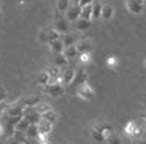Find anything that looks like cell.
I'll list each match as a JSON object with an SVG mask.
<instances>
[{
    "label": "cell",
    "mask_w": 146,
    "mask_h": 144,
    "mask_svg": "<svg viewBox=\"0 0 146 144\" xmlns=\"http://www.w3.org/2000/svg\"><path fill=\"white\" fill-rule=\"evenodd\" d=\"M103 20H112L114 17V6L111 3H105V5H102V15H100Z\"/></svg>",
    "instance_id": "12"
},
{
    "label": "cell",
    "mask_w": 146,
    "mask_h": 144,
    "mask_svg": "<svg viewBox=\"0 0 146 144\" xmlns=\"http://www.w3.org/2000/svg\"><path fill=\"white\" fill-rule=\"evenodd\" d=\"M46 32H48V43L49 41H54V40H58V38H62V34L57 32L54 28H49L46 29Z\"/></svg>",
    "instance_id": "29"
},
{
    "label": "cell",
    "mask_w": 146,
    "mask_h": 144,
    "mask_svg": "<svg viewBox=\"0 0 146 144\" xmlns=\"http://www.w3.org/2000/svg\"><path fill=\"white\" fill-rule=\"evenodd\" d=\"M54 29H56L57 32H60V34H66L69 31L68 20H66V18H63V17H57L56 22H54Z\"/></svg>",
    "instance_id": "10"
},
{
    "label": "cell",
    "mask_w": 146,
    "mask_h": 144,
    "mask_svg": "<svg viewBox=\"0 0 146 144\" xmlns=\"http://www.w3.org/2000/svg\"><path fill=\"white\" fill-rule=\"evenodd\" d=\"M66 63H68V60H66V57L62 54H54V66H57V68H63Z\"/></svg>",
    "instance_id": "23"
},
{
    "label": "cell",
    "mask_w": 146,
    "mask_h": 144,
    "mask_svg": "<svg viewBox=\"0 0 146 144\" xmlns=\"http://www.w3.org/2000/svg\"><path fill=\"white\" fill-rule=\"evenodd\" d=\"M91 137H92L94 139H96L97 143H105L103 133H102L100 126H98V124H94V126L91 127Z\"/></svg>",
    "instance_id": "15"
},
{
    "label": "cell",
    "mask_w": 146,
    "mask_h": 144,
    "mask_svg": "<svg viewBox=\"0 0 146 144\" xmlns=\"http://www.w3.org/2000/svg\"><path fill=\"white\" fill-rule=\"evenodd\" d=\"M123 133L126 135L128 138H132V139H140L141 135H143V130H141V127L137 124L135 121H128L125 124L123 127Z\"/></svg>",
    "instance_id": "2"
},
{
    "label": "cell",
    "mask_w": 146,
    "mask_h": 144,
    "mask_svg": "<svg viewBox=\"0 0 146 144\" xmlns=\"http://www.w3.org/2000/svg\"><path fill=\"white\" fill-rule=\"evenodd\" d=\"M43 94L45 95H49V97H62L65 94V86L62 84H57V83H49V84H45L43 86Z\"/></svg>",
    "instance_id": "4"
},
{
    "label": "cell",
    "mask_w": 146,
    "mask_h": 144,
    "mask_svg": "<svg viewBox=\"0 0 146 144\" xmlns=\"http://www.w3.org/2000/svg\"><path fill=\"white\" fill-rule=\"evenodd\" d=\"M49 51L52 54H62L63 49H65V45H63L62 38H58V40H54V41H49Z\"/></svg>",
    "instance_id": "14"
},
{
    "label": "cell",
    "mask_w": 146,
    "mask_h": 144,
    "mask_svg": "<svg viewBox=\"0 0 146 144\" xmlns=\"http://www.w3.org/2000/svg\"><path fill=\"white\" fill-rule=\"evenodd\" d=\"M49 83V77H48V72L46 71H43V72H40L37 75V78H35V84L37 86H45V84H48Z\"/></svg>",
    "instance_id": "22"
},
{
    "label": "cell",
    "mask_w": 146,
    "mask_h": 144,
    "mask_svg": "<svg viewBox=\"0 0 146 144\" xmlns=\"http://www.w3.org/2000/svg\"><path fill=\"white\" fill-rule=\"evenodd\" d=\"M74 28L78 32H83V31H88L91 28V20H85V18H77L74 22Z\"/></svg>",
    "instance_id": "13"
},
{
    "label": "cell",
    "mask_w": 146,
    "mask_h": 144,
    "mask_svg": "<svg viewBox=\"0 0 146 144\" xmlns=\"http://www.w3.org/2000/svg\"><path fill=\"white\" fill-rule=\"evenodd\" d=\"M6 95H8V91H6V87L0 86V104H2L3 101L6 100Z\"/></svg>",
    "instance_id": "34"
},
{
    "label": "cell",
    "mask_w": 146,
    "mask_h": 144,
    "mask_svg": "<svg viewBox=\"0 0 146 144\" xmlns=\"http://www.w3.org/2000/svg\"><path fill=\"white\" fill-rule=\"evenodd\" d=\"M35 139H37V144H52L51 135H38Z\"/></svg>",
    "instance_id": "31"
},
{
    "label": "cell",
    "mask_w": 146,
    "mask_h": 144,
    "mask_svg": "<svg viewBox=\"0 0 146 144\" xmlns=\"http://www.w3.org/2000/svg\"><path fill=\"white\" fill-rule=\"evenodd\" d=\"M143 120H145V123H146V115H145V116H143Z\"/></svg>",
    "instance_id": "40"
},
{
    "label": "cell",
    "mask_w": 146,
    "mask_h": 144,
    "mask_svg": "<svg viewBox=\"0 0 146 144\" xmlns=\"http://www.w3.org/2000/svg\"><path fill=\"white\" fill-rule=\"evenodd\" d=\"M145 68H146V58H145Z\"/></svg>",
    "instance_id": "41"
},
{
    "label": "cell",
    "mask_w": 146,
    "mask_h": 144,
    "mask_svg": "<svg viewBox=\"0 0 146 144\" xmlns=\"http://www.w3.org/2000/svg\"><path fill=\"white\" fill-rule=\"evenodd\" d=\"M23 101V106L25 107H34L37 103H40V97H37V95H31V97H26V98H22Z\"/></svg>",
    "instance_id": "19"
},
{
    "label": "cell",
    "mask_w": 146,
    "mask_h": 144,
    "mask_svg": "<svg viewBox=\"0 0 146 144\" xmlns=\"http://www.w3.org/2000/svg\"><path fill=\"white\" fill-rule=\"evenodd\" d=\"M91 15H92V3H91V5L80 6V18L91 20Z\"/></svg>",
    "instance_id": "20"
},
{
    "label": "cell",
    "mask_w": 146,
    "mask_h": 144,
    "mask_svg": "<svg viewBox=\"0 0 146 144\" xmlns=\"http://www.w3.org/2000/svg\"><path fill=\"white\" fill-rule=\"evenodd\" d=\"M102 15V5L100 3H92V15H91V20H98Z\"/></svg>",
    "instance_id": "27"
},
{
    "label": "cell",
    "mask_w": 146,
    "mask_h": 144,
    "mask_svg": "<svg viewBox=\"0 0 146 144\" xmlns=\"http://www.w3.org/2000/svg\"><path fill=\"white\" fill-rule=\"evenodd\" d=\"M3 135H5V129H3V124L0 123V138H2Z\"/></svg>",
    "instance_id": "36"
},
{
    "label": "cell",
    "mask_w": 146,
    "mask_h": 144,
    "mask_svg": "<svg viewBox=\"0 0 146 144\" xmlns=\"http://www.w3.org/2000/svg\"><path fill=\"white\" fill-rule=\"evenodd\" d=\"M105 144H121V139H120V137H118L115 132H112L109 137L105 138Z\"/></svg>",
    "instance_id": "28"
},
{
    "label": "cell",
    "mask_w": 146,
    "mask_h": 144,
    "mask_svg": "<svg viewBox=\"0 0 146 144\" xmlns=\"http://www.w3.org/2000/svg\"><path fill=\"white\" fill-rule=\"evenodd\" d=\"M76 95L80 97V98L85 100V101H91L96 97V91H94V87L86 81V83H82L76 87Z\"/></svg>",
    "instance_id": "1"
},
{
    "label": "cell",
    "mask_w": 146,
    "mask_h": 144,
    "mask_svg": "<svg viewBox=\"0 0 146 144\" xmlns=\"http://www.w3.org/2000/svg\"><path fill=\"white\" fill-rule=\"evenodd\" d=\"M35 109V112H37L38 115H43V114H46V112H49V110H52V106H51L49 103H45V101H40V103H37L34 106Z\"/></svg>",
    "instance_id": "18"
},
{
    "label": "cell",
    "mask_w": 146,
    "mask_h": 144,
    "mask_svg": "<svg viewBox=\"0 0 146 144\" xmlns=\"http://www.w3.org/2000/svg\"><path fill=\"white\" fill-rule=\"evenodd\" d=\"M74 72H76V69H71V68L65 69V71L62 69L60 78H62L63 86H71V83H72V80H74Z\"/></svg>",
    "instance_id": "11"
},
{
    "label": "cell",
    "mask_w": 146,
    "mask_h": 144,
    "mask_svg": "<svg viewBox=\"0 0 146 144\" xmlns=\"http://www.w3.org/2000/svg\"><path fill=\"white\" fill-rule=\"evenodd\" d=\"M63 55L66 57V60H74V58L78 57V51L76 49V45L74 46H66L65 49H63Z\"/></svg>",
    "instance_id": "16"
},
{
    "label": "cell",
    "mask_w": 146,
    "mask_h": 144,
    "mask_svg": "<svg viewBox=\"0 0 146 144\" xmlns=\"http://www.w3.org/2000/svg\"><path fill=\"white\" fill-rule=\"evenodd\" d=\"M78 2L80 0H71V5H78Z\"/></svg>",
    "instance_id": "37"
},
{
    "label": "cell",
    "mask_w": 146,
    "mask_h": 144,
    "mask_svg": "<svg viewBox=\"0 0 146 144\" xmlns=\"http://www.w3.org/2000/svg\"><path fill=\"white\" fill-rule=\"evenodd\" d=\"M125 6H126V9L134 15H140L145 9V5L135 2V0H125Z\"/></svg>",
    "instance_id": "6"
},
{
    "label": "cell",
    "mask_w": 146,
    "mask_h": 144,
    "mask_svg": "<svg viewBox=\"0 0 146 144\" xmlns=\"http://www.w3.org/2000/svg\"><path fill=\"white\" fill-rule=\"evenodd\" d=\"M71 6V0H57V12H66Z\"/></svg>",
    "instance_id": "26"
},
{
    "label": "cell",
    "mask_w": 146,
    "mask_h": 144,
    "mask_svg": "<svg viewBox=\"0 0 146 144\" xmlns=\"http://www.w3.org/2000/svg\"><path fill=\"white\" fill-rule=\"evenodd\" d=\"M40 118H42V120H45V121H49V123H52V124H54V123H56L57 120H58V114L52 109V110H49V112H46V114L40 115Z\"/></svg>",
    "instance_id": "21"
},
{
    "label": "cell",
    "mask_w": 146,
    "mask_h": 144,
    "mask_svg": "<svg viewBox=\"0 0 146 144\" xmlns=\"http://www.w3.org/2000/svg\"><path fill=\"white\" fill-rule=\"evenodd\" d=\"M37 129H38V135H51L54 130V124L40 118V121L37 123Z\"/></svg>",
    "instance_id": "8"
},
{
    "label": "cell",
    "mask_w": 146,
    "mask_h": 144,
    "mask_svg": "<svg viewBox=\"0 0 146 144\" xmlns=\"http://www.w3.org/2000/svg\"><path fill=\"white\" fill-rule=\"evenodd\" d=\"M77 18H80V6L71 5L66 11V20H68V23H74Z\"/></svg>",
    "instance_id": "9"
},
{
    "label": "cell",
    "mask_w": 146,
    "mask_h": 144,
    "mask_svg": "<svg viewBox=\"0 0 146 144\" xmlns=\"http://www.w3.org/2000/svg\"><path fill=\"white\" fill-rule=\"evenodd\" d=\"M78 58H80L82 66H86L91 63V54H78Z\"/></svg>",
    "instance_id": "32"
},
{
    "label": "cell",
    "mask_w": 146,
    "mask_h": 144,
    "mask_svg": "<svg viewBox=\"0 0 146 144\" xmlns=\"http://www.w3.org/2000/svg\"><path fill=\"white\" fill-rule=\"evenodd\" d=\"M25 137L31 139V138H37L38 137V129H37V124H31V126L28 127V130H26Z\"/></svg>",
    "instance_id": "25"
},
{
    "label": "cell",
    "mask_w": 146,
    "mask_h": 144,
    "mask_svg": "<svg viewBox=\"0 0 146 144\" xmlns=\"http://www.w3.org/2000/svg\"><path fill=\"white\" fill-rule=\"evenodd\" d=\"M140 144H146V138L141 137V138H140Z\"/></svg>",
    "instance_id": "38"
},
{
    "label": "cell",
    "mask_w": 146,
    "mask_h": 144,
    "mask_svg": "<svg viewBox=\"0 0 146 144\" xmlns=\"http://www.w3.org/2000/svg\"><path fill=\"white\" fill-rule=\"evenodd\" d=\"M0 15H2V8H0Z\"/></svg>",
    "instance_id": "42"
},
{
    "label": "cell",
    "mask_w": 146,
    "mask_h": 144,
    "mask_svg": "<svg viewBox=\"0 0 146 144\" xmlns=\"http://www.w3.org/2000/svg\"><path fill=\"white\" fill-rule=\"evenodd\" d=\"M91 3H94V0H80V2H78V6H85V5H91Z\"/></svg>",
    "instance_id": "35"
},
{
    "label": "cell",
    "mask_w": 146,
    "mask_h": 144,
    "mask_svg": "<svg viewBox=\"0 0 146 144\" xmlns=\"http://www.w3.org/2000/svg\"><path fill=\"white\" fill-rule=\"evenodd\" d=\"M38 41L48 43V32H46V29H42L40 32H38Z\"/></svg>",
    "instance_id": "33"
},
{
    "label": "cell",
    "mask_w": 146,
    "mask_h": 144,
    "mask_svg": "<svg viewBox=\"0 0 146 144\" xmlns=\"http://www.w3.org/2000/svg\"><path fill=\"white\" fill-rule=\"evenodd\" d=\"M76 49L78 51V54H91L92 52V40L88 37L78 38L76 43Z\"/></svg>",
    "instance_id": "5"
},
{
    "label": "cell",
    "mask_w": 146,
    "mask_h": 144,
    "mask_svg": "<svg viewBox=\"0 0 146 144\" xmlns=\"http://www.w3.org/2000/svg\"><path fill=\"white\" fill-rule=\"evenodd\" d=\"M23 118H25L29 124H37L40 121V115L35 112L34 107H25L23 109Z\"/></svg>",
    "instance_id": "7"
},
{
    "label": "cell",
    "mask_w": 146,
    "mask_h": 144,
    "mask_svg": "<svg viewBox=\"0 0 146 144\" xmlns=\"http://www.w3.org/2000/svg\"><path fill=\"white\" fill-rule=\"evenodd\" d=\"M135 2H139V3H141V5H145V0H135Z\"/></svg>",
    "instance_id": "39"
},
{
    "label": "cell",
    "mask_w": 146,
    "mask_h": 144,
    "mask_svg": "<svg viewBox=\"0 0 146 144\" xmlns=\"http://www.w3.org/2000/svg\"><path fill=\"white\" fill-rule=\"evenodd\" d=\"M118 64V58L115 55H108L106 57V66H108L109 69H115Z\"/></svg>",
    "instance_id": "30"
},
{
    "label": "cell",
    "mask_w": 146,
    "mask_h": 144,
    "mask_svg": "<svg viewBox=\"0 0 146 144\" xmlns=\"http://www.w3.org/2000/svg\"><path fill=\"white\" fill-rule=\"evenodd\" d=\"M77 36L76 34H71V32H66V34H63V37H62V41H63V45H65V48L66 46H74L77 43Z\"/></svg>",
    "instance_id": "17"
},
{
    "label": "cell",
    "mask_w": 146,
    "mask_h": 144,
    "mask_svg": "<svg viewBox=\"0 0 146 144\" xmlns=\"http://www.w3.org/2000/svg\"><path fill=\"white\" fill-rule=\"evenodd\" d=\"M89 80V74H88V69L85 68V66H78V68L76 69V72H74V80L72 83H71V86H78V84L82 83H86V81Z\"/></svg>",
    "instance_id": "3"
},
{
    "label": "cell",
    "mask_w": 146,
    "mask_h": 144,
    "mask_svg": "<svg viewBox=\"0 0 146 144\" xmlns=\"http://www.w3.org/2000/svg\"><path fill=\"white\" fill-rule=\"evenodd\" d=\"M31 126V124L26 121L25 118H22L20 121H19L17 124H15V127H14V130H17V132H22V133H26V130H28V127Z\"/></svg>",
    "instance_id": "24"
}]
</instances>
